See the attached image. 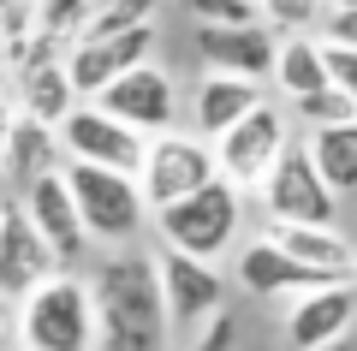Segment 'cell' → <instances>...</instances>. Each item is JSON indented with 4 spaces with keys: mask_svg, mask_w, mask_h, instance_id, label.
I'll list each match as a JSON object with an SVG mask.
<instances>
[{
    "mask_svg": "<svg viewBox=\"0 0 357 351\" xmlns=\"http://www.w3.org/2000/svg\"><path fill=\"white\" fill-rule=\"evenodd\" d=\"M96 315V351H167V310L155 286V256L107 251L84 280Z\"/></svg>",
    "mask_w": 357,
    "mask_h": 351,
    "instance_id": "1",
    "label": "cell"
},
{
    "mask_svg": "<svg viewBox=\"0 0 357 351\" xmlns=\"http://www.w3.org/2000/svg\"><path fill=\"white\" fill-rule=\"evenodd\" d=\"M60 179H66V197H72L77 226H84L89 244H119V251H126L143 232L137 179L107 173V167H84V161H60Z\"/></svg>",
    "mask_w": 357,
    "mask_h": 351,
    "instance_id": "2",
    "label": "cell"
},
{
    "mask_svg": "<svg viewBox=\"0 0 357 351\" xmlns=\"http://www.w3.org/2000/svg\"><path fill=\"white\" fill-rule=\"evenodd\" d=\"M18 351H96V315L77 274H48L18 310Z\"/></svg>",
    "mask_w": 357,
    "mask_h": 351,
    "instance_id": "3",
    "label": "cell"
},
{
    "mask_svg": "<svg viewBox=\"0 0 357 351\" xmlns=\"http://www.w3.org/2000/svg\"><path fill=\"white\" fill-rule=\"evenodd\" d=\"M238 191L227 185V179H208L203 191H191L185 202H173V209L149 214L155 232H161V251L173 256H191V262H208V256H220L232 239H238Z\"/></svg>",
    "mask_w": 357,
    "mask_h": 351,
    "instance_id": "4",
    "label": "cell"
},
{
    "mask_svg": "<svg viewBox=\"0 0 357 351\" xmlns=\"http://www.w3.org/2000/svg\"><path fill=\"white\" fill-rule=\"evenodd\" d=\"M286 143H292V119H286V107L262 101V107H250L238 126H227L215 143H208V155H215V179H227V185L244 197V191H256L268 179V167L280 161Z\"/></svg>",
    "mask_w": 357,
    "mask_h": 351,
    "instance_id": "5",
    "label": "cell"
},
{
    "mask_svg": "<svg viewBox=\"0 0 357 351\" xmlns=\"http://www.w3.org/2000/svg\"><path fill=\"white\" fill-rule=\"evenodd\" d=\"M208 179H215L208 143H197L191 131H161V137H149L143 167H137L143 214H161V209H173V202H185L191 191H203Z\"/></svg>",
    "mask_w": 357,
    "mask_h": 351,
    "instance_id": "6",
    "label": "cell"
},
{
    "mask_svg": "<svg viewBox=\"0 0 357 351\" xmlns=\"http://www.w3.org/2000/svg\"><path fill=\"white\" fill-rule=\"evenodd\" d=\"M54 143H60L66 161L107 167V173H126V179H137L143 149H149V137H137L131 126L107 119V113H102V107H89V101H77L60 126H54Z\"/></svg>",
    "mask_w": 357,
    "mask_h": 351,
    "instance_id": "7",
    "label": "cell"
},
{
    "mask_svg": "<svg viewBox=\"0 0 357 351\" xmlns=\"http://www.w3.org/2000/svg\"><path fill=\"white\" fill-rule=\"evenodd\" d=\"M256 191H262L268 221H286V226H333V214H340V197L316 179L304 143H286L280 161L268 167V179Z\"/></svg>",
    "mask_w": 357,
    "mask_h": 351,
    "instance_id": "8",
    "label": "cell"
},
{
    "mask_svg": "<svg viewBox=\"0 0 357 351\" xmlns=\"http://www.w3.org/2000/svg\"><path fill=\"white\" fill-rule=\"evenodd\" d=\"M89 107H102L107 119L131 126L137 137H161L178 119V89H173V77H167V66L143 60V66H131V72H119Z\"/></svg>",
    "mask_w": 357,
    "mask_h": 351,
    "instance_id": "9",
    "label": "cell"
},
{
    "mask_svg": "<svg viewBox=\"0 0 357 351\" xmlns=\"http://www.w3.org/2000/svg\"><path fill=\"white\" fill-rule=\"evenodd\" d=\"M155 36H161V24L126 30V36H107V42H77V48L66 54V84H72V96L77 101H96L119 72L155 60Z\"/></svg>",
    "mask_w": 357,
    "mask_h": 351,
    "instance_id": "10",
    "label": "cell"
},
{
    "mask_svg": "<svg viewBox=\"0 0 357 351\" xmlns=\"http://www.w3.org/2000/svg\"><path fill=\"white\" fill-rule=\"evenodd\" d=\"M191 48L197 60L208 66L215 77H238V84H268L274 77V48L280 36L268 24H244V30H191Z\"/></svg>",
    "mask_w": 357,
    "mask_h": 351,
    "instance_id": "11",
    "label": "cell"
},
{
    "mask_svg": "<svg viewBox=\"0 0 357 351\" xmlns=\"http://www.w3.org/2000/svg\"><path fill=\"white\" fill-rule=\"evenodd\" d=\"M357 327V286L351 280H328L316 292H298L286 310V345L292 351H321Z\"/></svg>",
    "mask_w": 357,
    "mask_h": 351,
    "instance_id": "12",
    "label": "cell"
},
{
    "mask_svg": "<svg viewBox=\"0 0 357 351\" xmlns=\"http://www.w3.org/2000/svg\"><path fill=\"white\" fill-rule=\"evenodd\" d=\"M155 286H161V310H167V334L173 327H203L220 310V274L215 262H191V256L161 251L155 256Z\"/></svg>",
    "mask_w": 357,
    "mask_h": 351,
    "instance_id": "13",
    "label": "cell"
},
{
    "mask_svg": "<svg viewBox=\"0 0 357 351\" xmlns=\"http://www.w3.org/2000/svg\"><path fill=\"white\" fill-rule=\"evenodd\" d=\"M18 209H24V221L36 226V239L48 244V256H54L60 274L89 251V239H84V226H77V209H72V197H66V179L60 173L30 179L24 197H18Z\"/></svg>",
    "mask_w": 357,
    "mask_h": 351,
    "instance_id": "14",
    "label": "cell"
},
{
    "mask_svg": "<svg viewBox=\"0 0 357 351\" xmlns=\"http://www.w3.org/2000/svg\"><path fill=\"white\" fill-rule=\"evenodd\" d=\"M48 274H60L48 256V244L36 239V226L24 221L18 202H0V298L24 304Z\"/></svg>",
    "mask_w": 357,
    "mask_h": 351,
    "instance_id": "15",
    "label": "cell"
},
{
    "mask_svg": "<svg viewBox=\"0 0 357 351\" xmlns=\"http://www.w3.org/2000/svg\"><path fill=\"white\" fill-rule=\"evenodd\" d=\"M262 239L274 244L280 256H292L298 268L321 274V280H351L357 244L345 239L340 226H286V221H268V232H262Z\"/></svg>",
    "mask_w": 357,
    "mask_h": 351,
    "instance_id": "16",
    "label": "cell"
},
{
    "mask_svg": "<svg viewBox=\"0 0 357 351\" xmlns=\"http://www.w3.org/2000/svg\"><path fill=\"white\" fill-rule=\"evenodd\" d=\"M13 77H18V113H24V119H36V126H48V131L77 107L72 84H66V54H48V48H36V42H30L24 66H18Z\"/></svg>",
    "mask_w": 357,
    "mask_h": 351,
    "instance_id": "17",
    "label": "cell"
},
{
    "mask_svg": "<svg viewBox=\"0 0 357 351\" xmlns=\"http://www.w3.org/2000/svg\"><path fill=\"white\" fill-rule=\"evenodd\" d=\"M238 286L256 292V298H286V292H316V286H328V280L310 274V268H298L292 256H280L268 239H250L238 251Z\"/></svg>",
    "mask_w": 357,
    "mask_h": 351,
    "instance_id": "18",
    "label": "cell"
},
{
    "mask_svg": "<svg viewBox=\"0 0 357 351\" xmlns=\"http://www.w3.org/2000/svg\"><path fill=\"white\" fill-rule=\"evenodd\" d=\"M262 101H268L262 84H238V77H215V72H208L203 84H197V107H191L197 131H191V137L197 143H215L227 126H238L244 113L262 107Z\"/></svg>",
    "mask_w": 357,
    "mask_h": 351,
    "instance_id": "19",
    "label": "cell"
},
{
    "mask_svg": "<svg viewBox=\"0 0 357 351\" xmlns=\"http://www.w3.org/2000/svg\"><path fill=\"white\" fill-rule=\"evenodd\" d=\"M304 155H310L316 179L333 191V197H357V119L310 131V137H304Z\"/></svg>",
    "mask_w": 357,
    "mask_h": 351,
    "instance_id": "20",
    "label": "cell"
},
{
    "mask_svg": "<svg viewBox=\"0 0 357 351\" xmlns=\"http://www.w3.org/2000/svg\"><path fill=\"white\" fill-rule=\"evenodd\" d=\"M268 84L286 96V107L304 101V96H316V89H328L316 36H280V48H274V77H268Z\"/></svg>",
    "mask_w": 357,
    "mask_h": 351,
    "instance_id": "21",
    "label": "cell"
},
{
    "mask_svg": "<svg viewBox=\"0 0 357 351\" xmlns=\"http://www.w3.org/2000/svg\"><path fill=\"white\" fill-rule=\"evenodd\" d=\"M0 173H13L18 185H30V179H42V173H60V143H54V131L18 113L13 143H6V155H0Z\"/></svg>",
    "mask_w": 357,
    "mask_h": 351,
    "instance_id": "22",
    "label": "cell"
},
{
    "mask_svg": "<svg viewBox=\"0 0 357 351\" xmlns=\"http://www.w3.org/2000/svg\"><path fill=\"white\" fill-rule=\"evenodd\" d=\"M84 24H89V0H36V48L72 54Z\"/></svg>",
    "mask_w": 357,
    "mask_h": 351,
    "instance_id": "23",
    "label": "cell"
},
{
    "mask_svg": "<svg viewBox=\"0 0 357 351\" xmlns=\"http://www.w3.org/2000/svg\"><path fill=\"white\" fill-rule=\"evenodd\" d=\"M155 6H161V0H119V6H107V13L89 18V24L77 30V42H107V36H126V30H143V24H155Z\"/></svg>",
    "mask_w": 357,
    "mask_h": 351,
    "instance_id": "24",
    "label": "cell"
},
{
    "mask_svg": "<svg viewBox=\"0 0 357 351\" xmlns=\"http://www.w3.org/2000/svg\"><path fill=\"white\" fill-rule=\"evenodd\" d=\"M321 6L328 0H256V18H262L274 36H310L321 24Z\"/></svg>",
    "mask_w": 357,
    "mask_h": 351,
    "instance_id": "25",
    "label": "cell"
},
{
    "mask_svg": "<svg viewBox=\"0 0 357 351\" xmlns=\"http://www.w3.org/2000/svg\"><path fill=\"white\" fill-rule=\"evenodd\" d=\"M185 13H191V24L203 30H244V24H262L256 18V0H178Z\"/></svg>",
    "mask_w": 357,
    "mask_h": 351,
    "instance_id": "26",
    "label": "cell"
},
{
    "mask_svg": "<svg viewBox=\"0 0 357 351\" xmlns=\"http://www.w3.org/2000/svg\"><path fill=\"white\" fill-rule=\"evenodd\" d=\"M292 113L304 119L310 131H321V126H345V119H357V107L340 96V89H316V96H304V101H292ZM286 113V119H292Z\"/></svg>",
    "mask_w": 357,
    "mask_h": 351,
    "instance_id": "27",
    "label": "cell"
},
{
    "mask_svg": "<svg viewBox=\"0 0 357 351\" xmlns=\"http://www.w3.org/2000/svg\"><path fill=\"white\" fill-rule=\"evenodd\" d=\"M316 42H333V48H357V0H328V6H321Z\"/></svg>",
    "mask_w": 357,
    "mask_h": 351,
    "instance_id": "28",
    "label": "cell"
},
{
    "mask_svg": "<svg viewBox=\"0 0 357 351\" xmlns=\"http://www.w3.org/2000/svg\"><path fill=\"white\" fill-rule=\"evenodd\" d=\"M321 48V72H328V89H340L357 107V48H333V42H316Z\"/></svg>",
    "mask_w": 357,
    "mask_h": 351,
    "instance_id": "29",
    "label": "cell"
},
{
    "mask_svg": "<svg viewBox=\"0 0 357 351\" xmlns=\"http://www.w3.org/2000/svg\"><path fill=\"white\" fill-rule=\"evenodd\" d=\"M191 351H238V322H232L227 310H215L203 322V334L191 339Z\"/></svg>",
    "mask_w": 357,
    "mask_h": 351,
    "instance_id": "30",
    "label": "cell"
},
{
    "mask_svg": "<svg viewBox=\"0 0 357 351\" xmlns=\"http://www.w3.org/2000/svg\"><path fill=\"white\" fill-rule=\"evenodd\" d=\"M13 126H18V107L0 96V155H6V143H13Z\"/></svg>",
    "mask_w": 357,
    "mask_h": 351,
    "instance_id": "31",
    "label": "cell"
},
{
    "mask_svg": "<svg viewBox=\"0 0 357 351\" xmlns=\"http://www.w3.org/2000/svg\"><path fill=\"white\" fill-rule=\"evenodd\" d=\"M321 351H357V334H345V339H333V345H321Z\"/></svg>",
    "mask_w": 357,
    "mask_h": 351,
    "instance_id": "32",
    "label": "cell"
},
{
    "mask_svg": "<svg viewBox=\"0 0 357 351\" xmlns=\"http://www.w3.org/2000/svg\"><path fill=\"white\" fill-rule=\"evenodd\" d=\"M6 334H13V322H6V310H0V351H13V339H6Z\"/></svg>",
    "mask_w": 357,
    "mask_h": 351,
    "instance_id": "33",
    "label": "cell"
},
{
    "mask_svg": "<svg viewBox=\"0 0 357 351\" xmlns=\"http://www.w3.org/2000/svg\"><path fill=\"white\" fill-rule=\"evenodd\" d=\"M6 77H13V66H6V48H0V96H6Z\"/></svg>",
    "mask_w": 357,
    "mask_h": 351,
    "instance_id": "34",
    "label": "cell"
},
{
    "mask_svg": "<svg viewBox=\"0 0 357 351\" xmlns=\"http://www.w3.org/2000/svg\"><path fill=\"white\" fill-rule=\"evenodd\" d=\"M107 6H119V0H89V18H96V13H107Z\"/></svg>",
    "mask_w": 357,
    "mask_h": 351,
    "instance_id": "35",
    "label": "cell"
},
{
    "mask_svg": "<svg viewBox=\"0 0 357 351\" xmlns=\"http://www.w3.org/2000/svg\"><path fill=\"white\" fill-rule=\"evenodd\" d=\"M13 351H18V345H13Z\"/></svg>",
    "mask_w": 357,
    "mask_h": 351,
    "instance_id": "36",
    "label": "cell"
}]
</instances>
